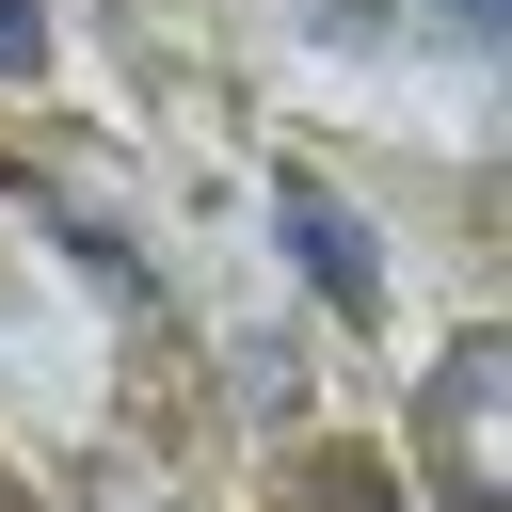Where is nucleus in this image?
Masks as SVG:
<instances>
[{
    "label": "nucleus",
    "mask_w": 512,
    "mask_h": 512,
    "mask_svg": "<svg viewBox=\"0 0 512 512\" xmlns=\"http://www.w3.org/2000/svg\"><path fill=\"white\" fill-rule=\"evenodd\" d=\"M272 224H288V256H304V288H320L336 320H384V256H368V224H352L320 176H272Z\"/></svg>",
    "instance_id": "obj_1"
},
{
    "label": "nucleus",
    "mask_w": 512,
    "mask_h": 512,
    "mask_svg": "<svg viewBox=\"0 0 512 512\" xmlns=\"http://www.w3.org/2000/svg\"><path fill=\"white\" fill-rule=\"evenodd\" d=\"M432 448H448V496H496V336H464V352H448Z\"/></svg>",
    "instance_id": "obj_2"
},
{
    "label": "nucleus",
    "mask_w": 512,
    "mask_h": 512,
    "mask_svg": "<svg viewBox=\"0 0 512 512\" xmlns=\"http://www.w3.org/2000/svg\"><path fill=\"white\" fill-rule=\"evenodd\" d=\"M48 64V0H0V80H32Z\"/></svg>",
    "instance_id": "obj_3"
},
{
    "label": "nucleus",
    "mask_w": 512,
    "mask_h": 512,
    "mask_svg": "<svg viewBox=\"0 0 512 512\" xmlns=\"http://www.w3.org/2000/svg\"><path fill=\"white\" fill-rule=\"evenodd\" d=\"M432 32H464V48H496V0H432Z\"/></svg>",
    "instance_id": "obj_4"
}]
</instances>
